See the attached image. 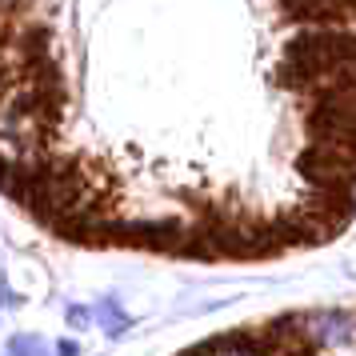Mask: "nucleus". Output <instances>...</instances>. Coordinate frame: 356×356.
<instances>
[{
	"label": "nucleus",
	"instance_id": "obj_1",
	"mask_svg": "<svg viewBox=\"0 0 356 356\" xmlns=\"http://www.w3.org/2000/svg\"><path fill=\"white\" fill-rule=\"evenodd\" d=\"M356 68V29L332 24V29H300L292 33L284 60H280V84L292 92H316L324 81Z\"/></svg>",
	"mask_w": 356,
	"mask_h": 356
},
{
	"label": "nucleus",
	"instance_id": "obj_2",
	"mask_svg": "<svg viewBox=\"0 0 356 356\" xmlns=\"http://www.w3.org/2000/svg\"><path fill=\"white\" fill-rule=\"evenodd\" d=\"M296 172L308 180L312 193H356V164L324 145H308L296 156Z\"/></svg>",
	"mask_w": 356,
	"mask_h": 356
},
{
	"label": "nucleus",
	"instance_id": "obj_3",
	"mask_svg": "<svg viewBox=\"0 0 356 356\" xmlns=\"http://www.w3.org/2000/svg\"><path fill=\"white\" fill-rule=\"evenodd\" d=\"M97 321L104 324V332H108V337H120V332L129 328V316L116 308V300H100V305H97Z\"/></svg>",
	"mask_w": 356,
	"mask_h": 356
},
{
	"label": "nucleus",
	"instance_id": "obj_4",
	"mask_svg": "<svg viewBox=\"0 0 356 356\" xmlns=\"http://www.w3.org/2000/svg\"><path fill=\"white\" fill-rule=\"evenodd\" d=\"M8 348H13V356H49V348H44L40 337H17Z\"/></svg>",
	"mask_w": 356,
	"mask_h": 356
},
{
	"label": "nucleus",
	"instance_id": "obj_5",
	"mask_svg": "<svg viewBox=\"0 0 356 356\" xmlns=\"http://www.w3.org/2000/svg\"><path fill=\"white\" fill-rule=\"evenodd\" d=\"M68 316H72V324H76V328H84V324H88V308H72Z\"/></svg>",
	"mask_w": 356,
	"mask_h": 356
},
{
	"label": "nucleus",
	"instance_id": "obj_6",
	"mask_svg": "<svg viewBox=\"0 0 356 356\" xmlns=\"http://www.w3.org/2000/svg\"><path fill=\"white\" fill-rule=\"evenodd\" d=\"M56 356H76V344L68 340V344H56Z\"/></svg>",
	"mask_w": 356,
	"mask_h": 356
},
{
	"label": "nucleus",
	"instance_id": "obj_7",
	"mask_svg": "<svg viewBox=\"0 0 356 356\" xmlns=\"http://www.w3.org/2000/svg\"><path fill=\"white\" fill-rule=\"evenodd\" d=\"M348 20L356 24V0H348Z\"/></svg>",
	"mask_w": 356,
	"mask_h": 356
}]
</instances>
